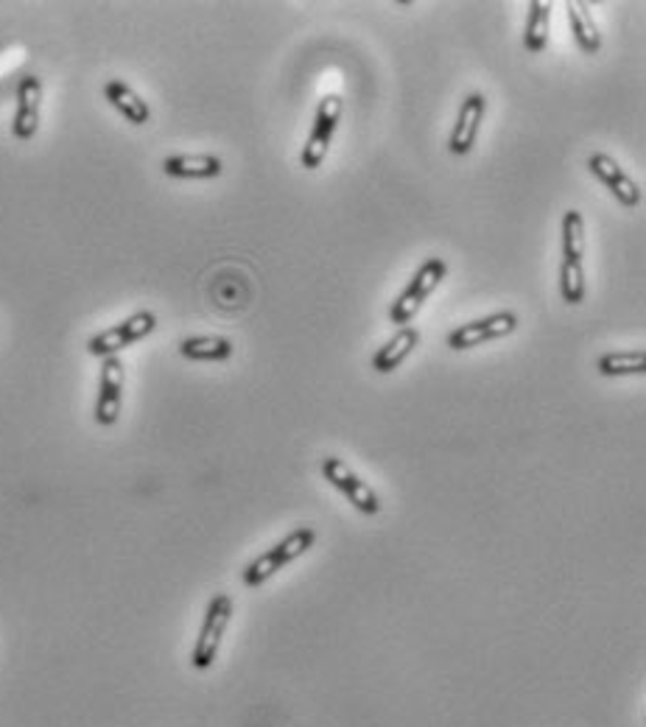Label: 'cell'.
Wrapping results in <instances>:
<instances>
[{"label": "cell", "instance_id": "obj_1", "mask_svg": "<svg viewBox=\"0 0 646 727\" xmlns=\"http://www.w3.org/2000/svg\"><path fill=\"white\" fill-rule=\"evenodd\" d=\"M314 541H317V532H314L310 526L294 529L289 537H283L280 543H275L269 552L260 554V557H255V560L246 566L244 585L246 587H260L264 582H269L275 573L280 571V568H285L289 562H294L297 557H303V554L308 552L310 546H314Z\"/></svg>", "mask_w": 646, "mask_h": 727}, {"label": "cell", "instance_id": "obj_2", "mask_svg": "<svg viewBox=\"0 0 646 727\" xmlns=\"http://www.w3.org/2000/svg\"><path fill=\"white\" fill-rule=\"evenodd\" d=\"M230 618H233V598L227 596V593H216L210 598V605H207L205 621H202L199 638H196L194 644V655H191L194 669L205 671L214 666V661L219 657L221 638H224L227 627H230Z\"/></svg>", "mask_w": 646, "mask_h": 727}, {"label": "cell", "instance_id": "obj_3", "mask_svg": "<svg viewBox=\"0 0 646 727\" xmlns=\"http://www.w3.org/2000/svg\"><path fill=\"white\" fill-rule=\"evenodd\" d=\"M448 266L442 258H428L426 264L417 269V275L412 277V283L406 286V291H403L398 300L392 303V311H389V319H392L394 325H403L406 328L409 323H412L414 316H417V311L423 308V303L428 300V294H431L437 286L442 283V277H446Z\"/></svg>", "mask_w": 646, "mask_h": 727}, {"label": "cell", "instance_id": "obj_4", "mask_svg": "<svg viewBox=\"0 0 646 727\" xmlns=\"http://www.w3.org/2000/svg\"><path fill=\"white\" fill-rule=\"evenodd\" d=\"M155 328L157 316L151 314V311H137V314H132L130 319H123L115 328L101 330L98 336H93V339L87 341V353L96 355V359H110V355H118L121 350L135 344V341L146 339Z\"/></svg>", "mask_w": 646, "mask_h": 727}, {"label": "cell", "instance_id": "obj_5", "mask_svg": "<svg viewBox=\"0 0 646 727\" xmlns=\"http://www.w3.org/2000/svg\"><path fill=\"white\" fill-rule=\"evenodd\" d=\"M322 476L325 482L333 484L358 512H364V516H378V512H381V501L375 496V489L369 487L367 482H362V478L348 468V462H342L339 457L322 459Z\"/></svg>", "mask_w": 646, "mask_h": 727}, {"label": "cell", "instance_id": "obj_6", "mask_svg": "<svg viewBox=\"0 0 646 727\" xmlns=\"http://www.w3.org/2000/svg\"><path fill=\"white\" fill-rule=\"evenodd\" d=\"M339 118H342V98L325 96L322 101H319L317 118H314L310 135L303 146V168L314 171V168L322 166L330 141H333V132H337L339 126Z\"/></svg>", "mask_w": 646, "mask_h": 727}, {"label": "cell", "instance_id": "obj_7", "mask_svg": "<svg viewBox=\"0 0 646 727\" xmlns=\"http://www.w3.org/2000/svg\"><path fill=\"white\" fill-rule=\"evenodd\" d=\"M517 328V316L512 311H501V314H490L485 319H476V323H467L462 328L451 330L448 336V348L451 350H471L485 344L492 339H504L512 330Z\"/></svg>", "mask_w": 646, "mask_h": 727}, {"label": "cell", "instance_id": "obj_8", "mask_svg": "<svg viewBox=\"0 0 646 727\" xmlns=\"http://www.w3.org/2000/svg\"><path fill=\"white\" fill-rule=\"evenodd\" d=\"M123 403V361L118 355L101 361V384H98L96 400V423L110 428L121 417Z\"/></svg>", "mask_w": 646, "mask_h": 727}, {"label": "cell", "instance_id": "obj_9", "mask_svg": "<svg viewBox=\"0 0 646 727\" xmlns=\"http://www.w3.org/2000/svg\"><path fill=\"white\" fill-rule=\"evenodd\" d=\"M39 107H42V82L37 76L20 78L17 110H14L12 132L17 141H32L39 130Z\"/></svg>", "mask_w": 646, "mask_h": 727}, {"label": "cell", "instance_id": "obj_10", "mask_svg": "<svg viewBox=\"0 0 646 727\" xmlns=\"http://www.w3.org/2000/svg\"><path fill=\"white\" fill-rule=\"evenodd\" d=\"M485 112H487V98L482 96V93H471V96L462 101L460 116H456V126H453L451 143H448L451 155L465 157L467 152H471L473 143H476L478 126H482V121H485Z\"/></svg>", "mask_w": 646, "mask_h": 727}, {"label": "cell", "instance_id": "obj_11", "mask_svg": "<svg viewBox=\"0 0 646 727\" xmlns=\"http://www.w3.org/2000/svg\"><path fill=\"white\" fill-rule=\"evenodd\" d=\"M588 171L608 185V191H613L615 199L621 202L624 207H638L641 205V191L627 174H624V168L608 155H590L588 157Z\"/></svg>", "mask_w": 646, "mask_h": 727}, {"label": "cell", "instance_id": "obj_12", "mask_svg": "<svg viewBox=\"0 0 646 727\" xmlns=\"http://www.w3.org/2000/svg\"><path fill=\"white\" fill-rule=\"evenodd\" d=\"M103 96H107V101H110L126 121L135 123V126L149 123L151 118L149 104L143 101V98L132 90L130 84L121 82V78H110V82L103 84Z\"/></svg>", "mask_w": 646, "mask_h": 727}, {"label": "cell", "instance_id": "obj_13", "mask_svg": "<svg viewBox=\"0 0 646 727\" xmlns=\"http://www.w3.org/2000/svg\"><path fill=\"white\" fill-rule=\"evenodd\" d=\"M162 171L176 180H214L221 174V160L214 155H176L162 160Z\"/></svg>", "mask_w": 646, "mask_h": 727}, {"label": "cell", "instance_id": "obj_14", "mask_svg": "<svg viewBox=\"0 0 646 727\" xmlns=\"http://www.w3.org/2000/svg\"><path fill=\"white\" fill-rule=\"evenodd\" d=\"M417 344H420V334H417V328H409L406 325V328L398 330V334L375 353L373 369L375 373H392V369L401 367L403 361L412 355V350L417 348Z\"/></svg>", "mask_w": 646, "mask_h": 727}, {"label": "cell", "instance_id": "obj_15", "mask_svg": "<svg viewBox=\"0 0 646 727\" xmlns=\"http://www.w3.org/2000/svg\"><path fill=\"white\" fill-rule=\"evenodd\" d=\"M569 23H571V34H574L576 46L580 51L585 53H596L601 48V37L599 28L594 23V14H590L588 3H580V0H571L569 7Z\"/></svg>", "mask_w": 646, "mask_h": 727}, {"label": "cell", "instance_id": "obj_16", "mask_svg": "<svg viewBox=\"0 0 646 727\" xmlns=\"http://www.w3.org/2000/svg\"><path fill=\"white\" fill-rule=\"evenodd\" d=\"M180 355L187 361H227L233 355V341L224 336H191L180 341Z\"/></svg>", "mask_w": 646, "mask_h": 727}, {"label": "cell", "instance_id": "obj_17", "mask_svg": "<svg viewBox=\"0 0 646 727\" xmlns=\"http://www.w3.org/2000/svg\"><path fill=\"white\" fill-rule=\"evenodd\" d=\"M549 26H551V3H546V0H532L524 34L526 51L532 53L544 51L546 43H549Z\"/></svg>", "mask_w": 646, "mask_h": 727}, {"label": "cell", "instance_id": "obj_18", "mask_svg": "<svg viewBox=\"0 0 646 727\" xmlns=\"http://www.w3.org/2000/svg\"><path fill=\"white\" fill-rule=\"evenodd\" d=\"M582 258H585V225L580 210H569L562 216V264H582Z\"/></svg>", "mask_w": 646, "mask_h": 727}, {"label": "cell", "instance_id": "obj_19", "mask_svg": "<svg viewBox=\"0 0 646 727\" xmlns=\"http://www.w3.org/2000/svg\"><path fill=\"white\" fill-rule=\"evenodd\" d=\"M596 369L601 375H644L646 373V353L644 350H630V353H608L596 361Z\"/></svg>", "mask_w": 646, "mask_h": 727}]
</instances>
